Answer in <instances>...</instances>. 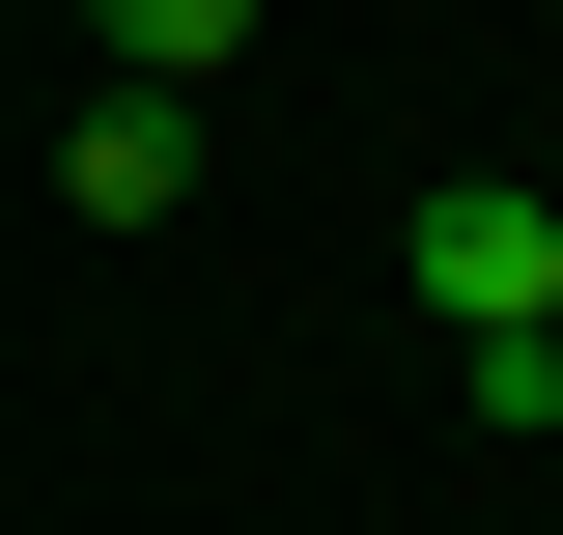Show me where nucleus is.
I'll list each match as a JSON object with an SVG mask.
<instances>
[{
  "label": "nucleus",
  "mask_w": 563,
  "mask_h": 535,
  "mask_svg": "<svg viewBox=\"0 0 563 535\" xmlns=\"http://www.w3.org/2000/svg\"><path fill=\"white\" fill-rule=\"evenodd\" d=\"M395 282H422V310H451V338H479L451 395H507V367H536V338H563V198H507V170H451V198L395 226Z\"/></svg>",
  "instance_id": "nucleus-1"
},
{
  "label": "nucleus",
  "mask_w": 563,
  "mask_h": 535,
  "mask_svg": "<svg viewBox=\"0 0 563 535\" xmlns=\"http://www.w3.org/2000/svg\"><path fill=\"white\" fill-rule=\"evenodd\" d=\"M85 29H113V85H169V113H198V85L254 57V0H85Z\"/></svg>",
  "instance_id": "nucleus-3"
},
{
  "label": "nucleus",
  "mask_w": 563,
  "mask_h": 535,
  "mask_svg": "<svg viewBox=\"0 0 563 535\" xmlns=\"http://www.w3.org/2000/svg\"><path fill=\"white\" fill-rule=\"evenodd\" d=\"M57 198L85 226H169V198H198V113H169V85H85V113H57Z\"/></svg>",
  "instance_id": "nucleus-2"
}]
</instances>
